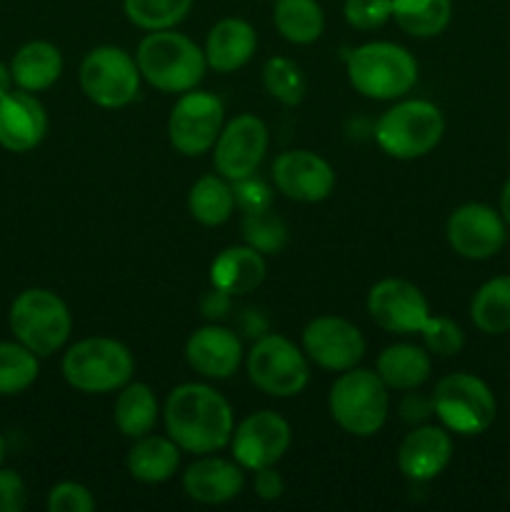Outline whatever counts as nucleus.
<instances>
[{
    "mask_svg": "<svg viewBox=\"0 0 510 512\" xmlns=\"http://www.w3.org/2000/svg\"><path fill=\"white\" fill-rule=\"evenodd\" d=\"M163 418L168 438L185 453L210 455L233 438L230 403L210 385L183 383L170 390Z\"/></svg>",
    "mask_w": 510,
    "mask_h": 512,
    "instance_id": "obj_1",
    "label": "nucleus"
},
{
    "mask_svg": "<svg viewBox=\"0 0 510 512\" xmlns=\"http://www.w3.org/2000/svg\"><path fill=\"white\" fill-rule=\"evenodd\" d=\"M140 75L153 88L163 93H188L195 90L203 80L205 50H200L188 35L168 30H153L145 35L135 53Z\"/></svg>",
    "mask_w": 510,
    "mask_h": 512,
    "instance_id": "obj_2",
    "label": "nucleus"
},
{
    "mask_svg": "<svg viewBox=\"0 0 510 512\" xmlns=\"http://www.w3.org/2000/svg\"><path fill=\"white\" fill-rule=\"evenodd\" d=\"M348 80L360 95L373 100H395L410 93L418 80V63L403 45L365 43L350 50Z\"/></svg>",
    "mask_w": 510,
    "mask_h": 512,
    "instance_id": "obj_3",
    "label": "nucleus"
},
{
    "mask_svg": "<svg viewBox=\"0 0 510 512\" xmlns=\"http://www.w3.org/2000/svg\"><path fill=\"white\" fill-rule=\"evenodd\" d=\"M328 408L345 433L370 438L388 420V385L373 370L350 368L330 388Z\"/></svg>",
    "mask_w": 510,
    "mask_h": 512,
    "instance_id": "obj_4",
    "label": "nucleus"
},
{
    "mask_svg": "<svg viewBox=\"0 0 510 512\" xmlns=\"http://www.w3.org/2000/svg\"><path fill=\"white\" fill-rule=\"evenodd\" d=\"M133 355L113 338H85L63 355V378L70 388L88 395L120 390L133 378Z\"/></svg>",
    "mask_w": 510,
    "mask_h": 512,
    "instance_id": "obj_5",
    "label": "nucleus"
},
{
    "mask_svg": "<svg viewBox=\"0 0 510 512\" xmlns=\"http://www.w3.org/2000/svg\"><path fill=\"white\" fill-rule=\"evenodd\" d=\"M10 330L15 340L38 358H48L68 343L73 318L68 305L53 290L28 288L10 305Z\"/></svg>",
    "mask_w": 510,
    "mask_h": 512,
    "instance_id": "obj_6",
    "label": "nucleus"
},
{
    "mask_svg": "<svg viewBox=\"0 0 510 512\" xmlns=\"http://www.w3.org/2000/svg\"><path fill=\"white\" fill-rule=\"evenodd\" d=\"M445 133V120L430 100H403L380 115L375 140L390 158L415 160L428 155Z\"/></svg>",
    "mask_w": 510,
    "mask_h": 512,
    "instance_id": "obj_7",
    "label": "nucleus"
},
{
    "mask_svg": "<svg viewBox=\"0 0 510 512\" xmlns=\"http://www.w3.org/2000/svg\"><path fill=\"white\" fill-rule=\"evenodd\" d=\"M430 400L440 423L458 435L485 433L498 413L493 390L470 373H450L440 378Z\"/></svg>",
    "mask_w": 510,
    "mask_h": 512,
    "instance_id": "obj_8",
    "label": "nucleus"
},
{
    "mask_svg": "<svg viewBox=\"0 0 510 512\" xmlns=\"http://www.w3.org/2000/svg\"><path fill=\"white\" fill-rule=\"evenodd\" d=\"M245 365L250 383L273 398H293L303 393L310 380L308 355L278 333L263 335L250 348Z\"/></svg>",
    "mask_w": 510,
    "mask_h": 512,
    "instance_id": "obj_9",
    "label": "nucleus"
},
{
    "mask_svg": "<svg viewBox=\"0 0 510 512\" xmlns=\"http://www.w3.org/2000/svg\"><path fill=\"white\" fill-rule=\"evenodd\" d=\"M140 70L123 48L100 45L80 63V88L100 108H125L138 98Z\"/></svg>",
    "mask_w": 510,
    "mask_h": 512,
    "instance_id": "obj_10",
    "label": "nucleus"
},
{
    "mask_svg": "<svg viewBox=\"0 0 510 512\" xmlns=\"http://www.w3.org/2000/svg\"><path fill=\"white\" fill-rule=\"evenodd\" d=\"M223 103L205 90H188L173 105L168 118V140L188 158L208 153L223 130Z\"/></svg>",
    "mask_w": 510,
    "mask_h": 512,
    "instance_id": "obj_11",
    "label": "nucleus"
},
{
    "mask_svg": "<svg viewBox=\"0 0 510 512\" xmlns=\"http://www.w3.org/2000/svg\"><path fill=\"white\" fill-rule=\"evenodd\" d=\"M233 458L245 470L275 468L290 448V425L283 415L273 410H260L248 415L233 430Z\"/></svg>",
    "mask_w": 510,
    "mask_h": 512,
    "instance_id": "obj_12",
    "label": "nucleus"
},
{
    "mask_svg": "<svg viewBox=\"0 0 510 512\" xmlns=\"http://www.w3.org/2000/svg\"><path fill=\"white\" fill-rule=\"evenodd\" d=\"M213 163L225 180H240L255 175L268 150V128L255 115H238L220 130L215 140Z\"/></svg>",
    "mask_w": 510,
    "mask_h": 512,
    "instance_id": "obj_13",
    "label": "nucleus"
},
{
    "mask_svg": "<svg viewBox=\"0 0 510 512\" xmlns=\"http://www.w3.org/2000/svg\"><path fill=\"white\" fill-rule=\"evenodd\" d=\"M368 313L375 325L395 335L420 333L430 318V305L418 285L400 278H385L368 293Z\"/></svg>",
    "mask_w": 510,
    "mask_h": 512,
    "instance_id": "obj_14",
    "label": "nucleus"
},
{
    "mask_svg": "<svg viewBox=\"0 0 510 512\" xmlns=\"http://www.w3.org/2000/svg\"><path fill=\"white\" fill-rule=\"evenodd\" d=\"M303 350L320 368L345 373L363 360L365 338L350 320L323 315L305 325Z\"/></svg>",
    "mask_w": 510,
    "mask_h": 512,
    "instance_id": "obj_15",
    "label": "nucleus"
},
{
    "mask_svg": "<svg viewBox=\"0 0 510 512\" xmlns=\"http://www.w3.org/2000/svg\"><path fill=\"white\" fill-rule=\"evenodd\" d=\"M448 243L460 258L488 260L505 245V220L483 203H468L448 218Z\"/></svg>",
    "mask_w": 510,
    "mask_h": 512,
    "instance_id": "obj_16",
    "label": "nucleus"
},
{
    "mask_svg": "<svg viewBox=\"0 0 510 512\" xmlns=\"http://www.w3.org/2000/svg\"><path fill=\"white\" fill-rule=\"evenodd\" d=\"M275 188L298 203H320L335 188V170L310 150H285L273 163Z\"/></svg>",
    "mask_w": 510,
    "mask_h": 512,
    "instance_id": "obj_17",
    "label": "nucleus"
},
{
    "mask_svg": "<svg viewBox=\"0 0 510 512\" xmlns=\"http://www.w3.org/2000/svg\"><path fill=\"white\" fill-rule=\"evenodd\" d=\"M48 133L43 103L28 90H10L0 98V145L10 153L38 148Z\"/></svg>",
    "mask_w": 510,
    "mask_h": 512,
    "instance_id": "obj_18",
    "label": "nucleus"
},
{
    "mask_svg": "<svg viewBox=\"0 0 510 512\" xmlns=\"http://www.w3.org/2000/svg\"><path fill=\"white\" fill-rule=\"evenodd\" d=\"M185 358L190 368L210 380H225L238 370L243 360V345L238 335L220 325H205L195 330L185 343Z\"/></svg>",
    "mask_w": 510,
    "mask_h": 512,
    "instance_id": "obj_19",
    "label": "nucleus"
},
{
    "mask_svg": "<svg viewBox=\"0 0 510 512\" xmlns=\"http://www.w3.org/2000/svg\"><path fill=\"white\" fill-rule=\"evenodd\" d=\"M450 455H453V440L443 428L435 425H423L413 433L405 435L398 450L400 473L415 483L433 480L448 468Z\"/></svg>",
    "mask_w": 510,
    "mask_h": 512,
    "instance_id": "obj_20",
    "label": "nucleus"
},
{
    "mask_svg": "<svg viewBox=\"0 0 510 512\" xmlns=\"http://www.w3.org/2000/svg\"><path fill=\"white\" fill-rule=\"evenodd\" d=\"M245 478L240 465L223 458H203L183 475V488L190 500L203 505H223L238 498Z\"/></svg>",
    "mask_w": 510,
    "mask_h": 512,
    "instance_id": "obj_21",
    "label": "nucleus"
},
{
    "mask_svg": "<svg viewBox=\"0 0 510 512\" xmlns=\"http://www.w3.org/2000/svg\"><path fill=\"white\" fill-rule=\"evenodd\" d=\"M258 35L243 18H223L210 28L205 40V63L215 73H235L253 58Z\"/></svg>",
    "mask_w": 510,
    "mask_h": 512,
    "instance_id": "obj_22",
    "label": "nucleus"
},
{
    "mask_svg": "<svg viewBox=\"0 0 510 512\" xmlns=\"http://www.w3.org/2000/svg\"><path fill=\"white\" fill-rule=\"evenodd\" d=\"M210 280H213V288L228 295L253 293L265 280L263 253L250 245L225 248L210 265Z\"/></svg>",
    "mask_w": 510,
    "mask_h": 512,
    "instance_id": "obj_23",
    "label": "nucleus"
},
{
    "mask_svg": "<svg viewBox=\"0 0 510 512\" xmlns=\"http://www.w3.org/2000/svg\"><path fill=\"white\" fill-rule=\"evenodd\" d=\"M13 83L28 93L48 90L63 73V55L48 40H30L15 53L10 63Z\"/></svg>",
    "mask_w": 510,
    "mask_h": 512,
    "instance_id": "obj_24",
    "label": "nucleus"
},
{
    "mask_svg": "<svg viewBox=\"0 0 510 512\" xmlns=\"http://www.w3.org/2000/svg\"><path fill=\"white\" fill-rule=\"evenodd\" d=\"M180 465V448L170 438L143 435L128 450V473L138 483L158 485L175 475Z\"/></svg>",
    "mask_w": 510,
    "mask_h": 512,
    "instance_id": "obj_25",
    "label": "nucleus"
},
{
    "mask_svg": "<svg viewBox=\"0 0 510 512\" xmlns=\"http://www.w3.org/2000/svg\"><path fill=\"white\" fill-rule=\"evenodd\" d=\"M388 388L393 390H415L430 378V355L423 348L410 343L390 345L380 353L378 370Z\"/></svg>",
    "mask_w": 510,
    "mask_h": 512,
    "instance_id": "obj_26",
    "label": "nucleus"
},
{
    "mask_svg": "<svg viewBox=\"0 0 510 512\" xmlns=\"http://www.w3.org/2000/svg\"><path fill=\"white\" fill-rule=\"evenodd\" d=\"M273 23L288 43L310 45L323 35L325 13L318 0H275Z\"/></svg>",
    "mask_w": 510,
    "mask_h": 512,
    "instance_id": "obj_27",
    "label": "nucleus"
},
{
    "mask_svg": "<svg viewBox=\"0 0 510 512\" xmlns=\"http://www.w3.org/2000/svg\"><path fill=\"white\" fill-rule=\"evenodd\" d=\"M158 423V398L145 383L123 385L115 400V425L125 438H143Z\"/></svg>",
    "mask_w": 510,
    "mask_h": 512,
    "instance_id": "obj_28",
    "label": "nucleus"
},
{
    "mask_svg": "<svg viewBox=\"0 0 510 512\" xmlns=\"http://www.w3.org/2000/svg\"><path fill=\"white\" fill-rule=\"evenodd\" d=\"M393 20L413 38H435L453 18V0H390Z\"/></svg>",
    "mask_w": 510,
    "mask_h": 512,
    "instance_id": "obj_29",
    "label": "nucleus"
},
{
    "mask_svg": "<svg viewBox=\"0 0 510 512\" xmlns=\"http://www.w3.org/2000/svg\"><path fill=\"white\" fill-rule=\"evenodd\" d=\"M470 318L485 335H503L510 330V275L480 285L470 303Z\"/></svg>",
    "mask_w": 510,
    "mask_h": 512,
    "instance_id": "obj_30",
    "label": "nucleus"
},
{
    "mask_svg": "<svg viewBox=\"0 0 510 512\" xmlns=\"http://www.w3.org/2000/svg\"><path fill=\"white\" fill-rule=\"evenodd\" d=\"M235 208V195L233 185L225 183L223 175H203L198 183L190 188L188 195V210L200 225H223L225 220L233 215Z\"/></svg>",
    "mask_w": 510,
    "mask_h": 512,
    "instance_id": "obj_31",
    "label": "nucleus"
},
{
    "mask_svg": "<svg viewBox=\"0 0 510 512\" xmlns=\"http://www.w3.org/2000/svg\"><path fill=\"white\" fill-rule=\"evenodd\" d=\"M38 355L23 343H0V395H18L35 383Z\"/></svg>",
    "mask_w": 510,
    "mask_h": 512,
    "instance_id": "obj_32",
    "label": "nucleus"
},
{
    "mask_svg": "<svg viewBox=\"0 0 510 512\" xmlns=\"http://www.w3.org/2000/svg\"><path fill=\"white\" fill-rule=\"evenodd\" d=\"M193 8V0H123V10L128 20L138 28L168 30L175 28Z\"/></svg>",
    "mask_w": 510,
    "mask_h": 512,
    "instance_id": "obj_33",
    "label": "nucleus"
},
{
    "mask_svg": "<svg viewBox=\"0 0 510 512\" xmlns=\"http://www.w3.org/2000/svg\"><path fill=\"white\" fill-rule=\"evenodd\" d=\"M243 238L258 253L275 255L288 243V228H285L283 218L270 208L250 210L243 215Z\"/></svg>",
    "mask_w": 510,
    "mask_h": 512,
    "instance_id": "obj_34",
    "label": "nucleus"
},
{
    "mask_svg": "<svg viewBox=\"0 0 510 512\" xmlns=\"http://www.w3.org/2000/svg\"><path fill=\"white\" fill-rule=\"evenodd\" d=\"M263 85L283 105H298L305 98V88H308L300 65L290 58H280V55L263 65Z\"/></svg>",
    "mask_w": 510,
    "mask_h": 512,
    "instance_id": "obj_35",
    "label": "nucleus"
},
{
    "mask_svg": "<svg viewBox=\"0 0 510 512\" xmlns=\"http://www.w3.org/2000/svg\"><path fill=\"white\" fill-rule=\"evenodd\" d=\"M425 340V348L435 355H443V358H450V355H458L463 350V330H460L458 323H453L450 318H438V315H430L425 320L423 330H420Z\"/></svg>",
    "mask_w": 510,
    "mask_h": 512,
    "instance_id": "obj_36",
    "label": "nucleus"
},
{
    "mask_svg": "<svg viewBox=\"0 0 510 512\" xmlns=\"http://www.w3.org/2000/svg\"><path fill=\"white\" fill-rule=\"evenodd\" d=\"M343 15L350 28L355 30H378L393 18V5L390 0H345Z\"/></svg>",
    "mask_w": 510,
    "mask_h": 512,
    "instance_id": "obj_37",
    "label": "nucleus"
},
{
    "mask_svg": "<svg viewBox=\"0 0 510 512\" xmlns=\"http://www.w3.org/2000/svg\"><path fill=\"white\" fill-rule=\"evenodd\" d=\"M50 512H93L95 498L80 483H60L48 495Z\"/></svg>",
    "mask_w": 510,
    "mask_h": 512,
    "instance_id": "obj_38",
    "label": "nucleus"
},
{
    "mask_svg": "<svg viewBox=\"0 0 510 512\" xmlns=\"http://www.w3.org/2000/svg\"><path fill=\"white\" fill-rule=\"evenodd\" d=\"M233 195H235V205H240L243 213L270 208V203H273V193H270V188L263 183V180L255 178V175L233 180Z\"/></svg>",
    "mask_w": 510,
    "mask_h": 512,
    "instance_id": "obj_39",
    "label": "nucleus"
},
{
    "mask_svg": "<svg viewBox=\"0 0 510 512\" xmlns=\"http://www.w3.org/2000/svg\"><path fill=\"white\" fill-rule=\"evenodd\" d=\"M28 505V488L15 470H0V512H20Z\"/></svg>",
    "mask_w": 510,
    "mask_h": 512,
    "instance_id": "obj_40",
    "label": "nucleus"
},
{
    "mask_svg": "<svg viewBox=\"0 0 510 512\" xmlns=\"http://www.w3.org/2000/svg\"><path fill=\"white\" fill-rule=\"evenodd\" d=\"M285 483L280 478V473H275L273 468L255 470V493L263 500H278L283 495Z\"/></svg>",
    "mask_w": 510,
    "mask_h": 512,
    "instance_id": "obj_41",
    "label": "nucleus"
},
{
    "mask_svg": "<svg viewBox=\"0 0 510 512\" xmlns=\"http://www.w3.org/2000/svg\"><path fill=\"white\" fill-rule=\"evenodd\" d=\"M400 413H403V418L408 420V423H420V420H425L433 413V400L425 403L420 395H408V398L403 400V405H400Z\"/></svg>",
    "mask_w": 510,
    "mask_h": 512,
    "instance_id": "obj_42",
    "label": "nucleus"
},
{
    "mask_svg": "<svg viewBox=\"0 0 510 512\" xmlns=\"http://www.w3.org/2000/svg\"><path fill=\"white\" fill-rule=\"evenodd\" d=\"M228 293H223V290L215 288L213 293L205 295L203 300V313L208 315V318H220V315H225V310H228Z\"/></svg>",
    "mask_w": 510,
    "mask_h": 512,
    "instance_id": "obj_43",
    "label": "nucleus"
},
{
    "mask_svg": "<svg viewBox=\"0 0 510 512\" xmlns=\"http://www.w3.org/2000/svg\"><path fill=\"white\" fill-rule=\"evenodd\" d=\"M500 215H503L505 225L510 228V178L508 183L503 185V193H500Z\"/></svg>",
    "mask_w": 510,
    "mask_h": 512,
    "instance_id": "obj_44",
    "label": "nucleus"
},
{
    "mask_svg": "<svg viewBox=\"0 0 510 512\" xmlns=\"http://www.w3.org/2000/svg\"><path fill=\"white\" fill-rule=\"evenodd\" d=\"M10 85H13V73H10V68H5V65L0 63V98L10 93Z\"/></svg>",
    "mask_w": 510,
    "mask_h": 512,
    "instance_id": "obj_45",
    "label": "nucleus"
},
{
    "mask_svg": "<svg viewBox=\"0 0 510 512\" xmlns=\"http://www.w3.org/2000/svg\"><path fill=\"white\" fill-rule=\"evenodd\" d=\"M3 460H5V440L3 435H0V465H3Z\"/></svg>",
    "mask_w": 510,
    "mask_h": 512,
    "instance_id": "obj_46",
    "label": "nucleus"
}]
</instances>
